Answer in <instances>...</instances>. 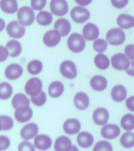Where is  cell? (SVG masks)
<instances>
[{
  "instance_id": "6da1fadb",
  "label": "cell",
  "mask_w": 134,
  "mask_h": 151,
  "mask_svg": "<svg viewBox=\"0 0 134 151\" xmlns=\"http://www.w3.org/2000/svg\"><path fill=\"white\" fill-rule=\"evenodd\" d=\"M67 44L71 52L80 53L86 47V39L79 33H72L68 39Z\"/></svg>"
},
{
  "instance_id": "7a4b0ae2",
  "label": "cell",
  "mask_w": 134,
  "mask_h": 151,
  "mask_svg": "<svg viewBox=\"0 0 134 151\" xmlns=\"http://www.w3.org/2000/svg\"><path fill=\"white\" fill-rule=\"evenodd\" d=\"M17 19L24 26L31 25L35 21V13L31 7L23 6L17 11Z\"/></svg>"
},
{
  "instance_id": "3957f363",
  "label": "cell",
  "mask_w": 134,
  "mask_h": 151,
  "mask_svg": "<svg viewBox=\"0 0 134 151\" xmlns=\"http://www.w3.org/2000/svg\"><path fill=\"white\" fill-rule=\"evenodd\" d=\"M108 42L112 46L122 45L125 40V34L122 28H114L108 31L106 35Z\"/></svg>"
},
{
  "instance_id": "277c9868",
  "label": "cell",
  "mask_w": 134,
  "mask_h": 151,
  "mask_svg": "<svg viewBox=\"0 0 134 151\" xmlns=\"http://www.w3.org/2000/svg\"><path fill=\"white\" fill-rule=\"evenodd\" d=\"M110 63L113 68L116 70L126 71L129 68L131 62L129 61V59L125 56V54L118 53L111 57Z\"/></svg>"
},
{
  "instance_id": "5b68a950",
  "label": "cell",
  "mask_w": 134,
  "mask_h": 151,
  "mask_svg": "<svg viewBox=\"0 0 134 151\" xmlns=\"http://www.w3.org/2000/svg\"><path fill=\"white\" fill-rule=\"evenodd\" d=\"M71 17L75 23L82 24L90 17V13L83 6H75L71 10Z\"/></svg>"
},
{
  "instance_id": "8992f818",
  "label": "cell",
  "mask_w": 134,
  "mask_h": 151,
  "mask_svg": "<svg viewBox=\"0 0 134 151\" xmlns=\"http://www.w3.org/2000/svg\"><path fill=\"white\" fill-rule=\"evenodd\" d=\"M60 72L63 77L72 80L77 76V68L72 61H63L60 65Z\"/></svg>"
},
{
  "instance_id": "52a82bcc",
  "label": "cell",
  "mask_w": 134,
  "mask_h": 151,
  "mask_svg": "<svg viewBox=\"0 0 134 151\" xmlns=\"http://www.w3.org/2000/svg\"><path fill=\"white\" fill-rule=\"evenodd\" d=\"M6 32L11 38L21 39L25 34V28L19 21H13L7 24Z\"/></svg>"
},
{
  "instance_id": "ba28073f",
  "label": "cell",
  "mask_w": 134,
  "mask_h": 151,
  "mask_svg": "<svg viewBox=\"0 0 134 151\" xmlns=\"http://www.w3.org/2000/svg\"><path fill=\"white\" fill-rule=\"evenodd\" d=\"M42 80L38 77H32L29 79L24 86L26 94L30 96H34V95L39 94L40 92L42 91Z\"/></svg>"
},
{
  "instance_id": "9c48e42d",
  "label": "cell",
  "mask_w": 134,
  "mask_h": 151,
  "mask_svg": "<svg viewBox=\"0 0 134 151\" xmlns=\"http://www.w3.org/2000/svg\"><path fill=\"white\" fill-rule=\"evenodd\" d=\"M49 8L52 14L58 17L64 16L68 12V5L66 0H51Z\"/></svg>"
},
{
  "instance_id": "30bf717a",
  "label": "cell",
  "mask_w": 134,
  "mask_h": 151,
  "mask_svg": "<svg viewBox=\"0 0 134 151\" xmlns=\"http://www.w3.org/2000/svg\"><path fill=\"white\" fill-rule=\"evenodd\" d=\"M33 116V111L29 106H23L16 109L14 116L16 121L19 123L28 122L31 119Z\"/></svg>"
},
{
  "instance_id": "8fae6325",
  "label": "cell",
  "mask_w": 134,
  "mask_h": 151,
  "mask_svg": "<svg viewBox=\"0 0 134 151\" xmlns=\"http://www.w3.org/2000/svg\"><path fill=\"white\" fill-rule=\"evenodd\" d=\"M61 33L58 31L49 30L45 33L43 35V42L46 46L49 47H56V45L59 44L61 40Z\"/></svg>"
},
{
  "instance_id": "7c38bea8",
  "label": "cell",
  "mask_w": 134,
  "mask_h": 151,
  "mask_svg": "<svg viewBox=\"0 0 134 151\" xmlns=\"http://www.w3.org/2000/svg\"><path fill=\"white\" fill-rule=\"evenodd\" d=\"M101 135L103 138L106 139H116L121 133L119 126L117 124H109L103 125L101 131Z\"/></svg>"
},
{
  "instance_id": "4fadbf2b",
  "label": "cell",
  "mask_w": 134,
  "mask_h": 151,
  "mask_svg": "<svg viewBox=\"0 0 134 151\" xmlns=\"http://www.w3.org/2000/svg\"><path fill=\"white\" fill-rule=\"evenodd\" d=\"M23 74V68L16 63L10 64L5 69V76L9 80H17Z\"/></svg>"
},
{
  "instance_id": "5bb4252c",
  "label": "cell",
  "mask_w": 134,
  "mask_h": 151,
  "mask_svg": "<svg viewBox=\"0 0 134 151\" xmlns=\"http://www.w3.org/2000/svg\"><path fill=\"white\" fill-rule=\"evenodd\" d=\"M109 120V113L105 108L99 107L93 113V120L96 125L103 126L107 124Z\"/></svg>"
},
{
  "instance_id": "9a60e30c",
  "label": "cell",
  "mask_w": 134,
  "mask_h": 151,
  "mask_svg": "<svg viewBox=\"0 0 134 151\" xmlns=\"http://www.w3.org/2000/svg\"><path fill=\"white\" fill-rule=\"evenodd\" d=\"M38 132V125L35 123H29L21 128V136L24 140L28 141L37 136Z\"/></svg>"
},
{
  "instance_id": "2e32d148",
  "label": "cell",
  "mask_w": 134,
  "mask_h": 151,
  "mask_svg": "<svg viewBox=\"0 0 134 151\" xmlns=\"http://www.w3.org/2000/svg\"><path fill=\"white\" fill-rule=\"evenodd\" d=\"M100 35V31L98 27L93 23H88L83 27L82 29V35L84 36L86 40L93 41L97 40Z\"/></svg>"
},
{
  "instance_id": "e0dca14e",
  "label": "cell",
  "mask_w": 134,
  "mask_h": 151,
  "mask_svg": "<svg viewBox=\"0 0 134 151\" xmlns=\"http://www.w3.org/2000/svg\"><path fill=\"white\" fill-rule=\"evenodd\" d=\"M34 145L35 148H37L39 150H47L51 147L52 139L46 134H38L34 140Z\"/></svg>"
},
{
  "instance_id": "ac0fdd59",
  "label": "cell",
  "mask_w": 134,
  "mask_h": 151,
  "mask_svg": "<svg viewBox=\"0 0 134 151\" xmlns=\"http://www.w3.org/2000/svg\"><path fill=\"white\" fill-rule=\"evenodd\" d=\"M74 105L78 109L85 110L89 106V98L85 92H78L74 97Z\"/></svg>"
},
{
  "instance_id": "d6986e66",
  "label": "cell",
  "mask_w": 134,
  "mask_h": 151,
  "mask_svg": "<svg viewBox=\"0 0 134 151\" xmlns=\"http://www.w3.org/2000/svg\"><path fill=\"white\" fill-rule=\"evenodd\" d=\"M63 129L68 134H75L81 129V123L77 119H68L63 123Z\"/></svg>"
},
{
  "instance_id": "ffe728a7",
  "label": "cell",
  "mask_w": 134,
  "mask_h": 151,
  "mask_svg": "<svg viewBox=\"0 0 134 151\" xmlns=\"http://www.w3.org/2000/svg\"><path fill=\"white\" fill-rule=\"evenodd\" d=\"M110 94H111V99H113V101H116V102H121L126 99V88L123 85H115V87L111 89Z\"/></svg>"
},
{
  "instance_id": "44dd1931",
  "label": "cell",
  "mask_w": 134,
  "mask_h": 151,
  "mask_svg": "<svg viewBox=\"0 0 134 151\" xmlns=\"http://www.w3.org/2000/svg\"><path fill=\"white\" fill-rule=\"evenodd\" d=\"M72 146L71 140L68 137L60 136L55 141L54 150L55 151H69Z\"/></svg>"
},
{
  "instance_id": "7402d4cb",
  "label": "cell",
  "mask_w": 134,
  "mask_h": 151,
  "mask_svg": "<svg viewBox=\"0 0 134 151\" xmlns=\"http://www.w3.org/2000/svg\"><path fill=\"white\" fill-rule=\"evenodd\" d=\"M90 87L96 91H103L107 88L108 81L103 76H94L90 80Z\"/></svg>"
},
{
  "instance_id": "603a6c76",
  "label": "cell",
  "mask_w": 134,
  "mask_h": 151,
  "mask_svg": "<svg viewBox=\"0 0 134 151\" xmlns=\"http://www.w3.org/2000/svg\"><path fill=\"white\" fill-rule=\"evenodd\" d=\"M71 24L68 19L60 18L54 24V29L58 31L62 36H66L71 32Z\"/></svg>"
},
{
  "instance_id": "cb8c5ba5",
  "label": "cell",
  "mask_w": 134,
  "mask_h": 151,
  "mask_svg": "<svg viewBox=\"0 0 134 151\" xmlns=\"http://www.w3.org/2000/svg\"><path fill=\"white\" fill-rule=\"evenodd\" d=\"M117 24L122 29H129L134 27V17L129 14H122L118 17Z\"/></svg>"
},
{
  "instance_id": "d4e9b609",
  "label": "cell",
  "mask_w": 134,
  "mask_h": 151,
  "mask_svg": "<svg viewBox=\"0 0 134 151\" xmlns=\"http://www.w3.org/2000/svg\"><path fill=\"white\" fill-rule=\"evenodd\" d=\"M93 134L87 132H80L78 134L77 142L82 148H88L93 144Z\"/></svg>"
},
{
  "instance_id": "484cf974",
  "label": "cell",
  "mask_w": 134,
  "mask_h": 151,
  "mask_svg": "<svg viewBox=\"0 0 134 151\" xmlns=\"http://www.w3.org/2000/svg\"><path fill=\"white\" fill-rule=\"evenodd\" d=\"M64 91V86L61 81H53L49 84L48 92L49 96L52 98H59L63 94Z\"/></svg>"
},
{
  "instance_id": "4316f807",
  "label": "cell",
  "mask_w": 134,
  "mask_h": 151,
  "mask_svg": "<svg viewBox=\"0 0 134 151\" xmlns=\"http://www.w3.org/2000/svg\"><path fill=\"white\" fill-rule=\"evenodd\" d=\"M0 6L2 11L8 14H14L18 9L16 0H1Z\"/></svg>"
},
{
  "instance_id": "83f0119b",
  "label": "cell",
  "mask_w": 134,
  "mask_h": 151,
  "mask_svg": "<svg viewBox=\"0 0 134 151\" xmlns=\"http://www.w3.org/2000/svg\"><path fill=\"white\" fill-rule=\"evenodd\" d=\"M30 102L31 100H29V99L25 94H22V93H18V94H15L12 99V106H13V108L16 109L21 106H29Z\"/></svg>"
},
{
  "instance_id": "f1b7e54d",
  "label": "cell",
  "mask_w": 134,
  "mask_h": 151,
  "mask_svg": "<svg viewBox=\"0 0 134 151\" xmlns=\"http://www.w3.org/2000/svg\"><path fill=\"white\" fill-rule=\"evenodd\" d=\"M6 47L9 50V55L13 57V58H16V57L19 56L21 54V51H22L21 44L18 41H16L15 40H9L6 45Z\"/></svg>"
},
{
  "instance_id": "f546056e",
  "label": "cell",
  "mask_w": 134,
  "mask_h": 151,
  "mask_svg": "<svg viewBox=\"0 0 134 151\" xmlns=\"http://www.w3.org/2000/svg\"><path fill=\"white\" fill-rule=\"evenodd\" d=\"M94 63L98 68L101 70H105L110 65V60L106 55L102 53H99L94 58Z\"/></svg>"
},
{
  "instance_id": "4dcf8cb0",
  "label": "cell",
  "mask_w": 134,
  "mask_h": 151,
  "mask_svg": "<svg viewBox=\"0 0 134 151\" xmlns=\"http://www.w3.org/2000/svg\"><path fill=\"white\" fill-rule=\"evenodd\" d=\"M36 21L38 24L42 26H48L53 21V15L52 13L48 11H40L36 16Z\"/></svg>"
},
{
  "instance_id": "1f68e13d",
  "label": "cell",
  "mask_w": 134,
  "mask_h": 151,
  "mask_svg": "<svg viewBox=\"0 0 134 151\" xmlns=\"http://www.w3.org/2000/svg\"><path fill=\"white\" fill-rule=\"evenodd\" d=\"M121 126L124 130L130 132L134 129V115L127 113L121 119Z\"/></svg>"
},
{
  "instance_id": "d6a6232c",
  "label": "cell",
  "mask_w": 134,
  "mask_h": 151,
  "mask_svg": "<svg viewBox=\"0 0 134 151\" xmlns=\"http://www.w3.org/2000/svg\"><path fill=\"white\" fill-rule=\"evenodd\" d=\"M120 142L124 148H132L134 146V133L130 132H125L122 134Z\"/></svg>"
},
{
  "instance_id": "836d02e7",
  "label": "cell",
  "mask_w": 134,
  "mask_h": 151,
  "mask_svg": "<svg viewBox=\"0 0 134 151\" xmlns=\"http://www.w3.org/2000/svg\"><path fill=\"white\" fill-rule=\"evenodd\" d=\"M42 68H43V65H42V61L39 60H33L28 63L27 69L31 75L35 76L39 74L42 72Z\"/></svg>"
},
{
  "instance_id": "e575fe53",
  "label": "cell",
  "mask_w": 134,
  "mask_h": 151,
  "mask_svg": "<svg viewBox=\"0 0 134 151\" xmlns=\"http://www.w3.org/2000/svg\"><path fill=\"white\" fill-rule=\"evenodd\" d=\"M13 94V88L9 83L2 82L0 83V99L2 100L9 99Z\"/></svg>"
},
{
  "instance_id": "d590c367",
  "label": "cell",
  "mask_w": 134,
  "mask_h": 151,
  "mask_svg": "<svg viewBox=\"0 0 134 151\" xmlns=\"http://www.w3.org/2000/svg\"><path fill=\"white\" fill-rule=\"evenodd\" d=\"M46 94L44 91H41L39 94L34 95V96H31V101L35 106L40 107V106H44L45 103L46 102Z\"/></svg>"
},
{
  "instance_id": "8d00e7d4",
  "label": "cell",
  "mask_w": 134,
  "mask_h": 151,
  "mask_svg": "<svg viewBox=\"0 0 134 151\" xmlns=\"http://www.w3.org/2000/svg\"><path fill=\"white\" fill-rule=\"evenodd\" d=\"M1 120V130L2 131H9L14 127V120L10 116L6 115H1L0 116Z\"/></svg>"
},
{
  "instance_id": "74e56055",
  "label": "cell",
  "mask_w": 134,
  "mask_h": 151,
  "mask_svg": "<svg viewBox=\"0 0 134 151\" xmlns=\"http://www.w3.org/2000/svg\"><path fill=\"white\" fill-rule=\"evenodd\" d=\"M93 151H113V147L110 142L105 140H101L96 142Z\"/></svg>"
},
{
  "instance_id": "f35d334b",
  "label": "cell",
  "mask_w": 134,
  "mask_h": 151,
  "mask_svg": "<svg viewBox=\"0 0 134 151\" xmlns=\"http://www.w3.org/2000/svg\"><path fill=\"white\" fill-rule=\"evenodd\" d=\"M93 49L98 53H103L108 49V42L103 39H97L93 44Z\"/></svg>"
},
{
  "instance_id": "ab89813d",
  "label": "cell",
  "mask_w": 134,
  "mask_h": 151,
  "mask_svg": "<svg viewBox=\"0 0 134 151\" xmlns=\"http://www.w3.org/2000/svg\"><path fill=\"white\" fill-rule=\"evenodd\" d=\"M46 0H31V6L34 10H40L46 6Z\"/></svg>"
},
{
  "instance_id": "60d3db41",
  "label": "cell",
  "mask_w": 134,
  "mask_h": 151,
  "mask_svg": "<svg viewBox=\"0 0 134 151\" xmlns=\"http://www.w3.org/2000/svg\"><path fill=\"white\" fill-rule=\"evenodd\" d=\"M18 151H35V146L29 142L24 140L19 144Z\"/></svg>"
},
{
  "instance_id": "b9f144b4",
  "label": "cell",
  "mask_w": 134,
  "mask_h": 151,
  "mask_svg": "<svg viewBox=\"0 0 134 151\" xmlns=\"http://www.w3.org/2000/svg\"><path fill=\"white\" fill-rule=\"evenodd\" d=\"M9 145H10V140H9V138L6 136V135H1L0 136V147H1V150L3 151L8 149Z\"/></svg>"
},
{
  "instance_id": "7bdbcfd3",
  "label": "cell",
  "mask_w": 134,
  "mask_h": 151,
  "mask_svg": "<svg viewBox=\"0 0 134 151\" xmlns=\"http://www.w3.org/2000/svg\"><path fill=\"white\" fill-rule=\"evenodd\" d=\"M125 56L129 59L134 61V45L129 44L128 46L125 47L124 50Z\"/></svg>"
},
{
  "instance_id": "ee69618b",
  "label": "cell",
  "mask_w": 134,
  "mask_h": 151,
  "mask_svg": "<svg viewBox=\"0 0 134 151\" xmlns=\"http://www.w3.org/2000/svg\"><path fill=\"white\" fill-rule=\"evenodd\" d=\"M110 2L114 7L117 9H122L126 6L129 3V0H110Z\"/></svg>"
},
{
  "instance_id": "f6af8a7d",
  "label": "cell",
  "mask_w": 134,
  "mask_h": 151,
  "mask_svg": "<svg viewBox=\"0 0 134 151\" xmlns=\"http://www.w3.org/2000/svg\"><path fill=\"white\" fill-rule=\"evenodd\" d=\"M9 52L6 47H4L3 46L0 47V61L2 62L5 60H6L8 56H9Z\"/></svg>"
},
{
  "instance_id": "bcb514c9",
  "label": "cell",
  "mask_w": 134,
  "mask_h": 151,
  "mask_svg": "<svg viewBox=\"0 0 134 151\" xmlns=\"http://www.w3.org/2000/svg\"><path fill=\"white\" fill-rule=\"evenodd\" d=\"M125 106H126L127 109L129 110L134 112V95L133 96H130L126 99Z\"/></svg>"
},
{
  "instance_id": "7dc6e473",
  "label": "cell",
  "mask_w": 134,
  "mask_h": 151,
  "mask_svg": "<svg viewBox=\"0 0 134 151\" xmlns=\"http://www.w3.org/2000/svg\"><path fill=\"white\" fill-rule=\"evenodd\" d=\"M93 0H75V2L80 6H86L92 2Z\"/></svg>"
},
{
  "instance_id": "c3c4849f",
  "label": "cell",
  "mask_w": 134,
  "mask_h": 151,
  "mask_svg": "<svg viewBox=\"0 0 134 151\" xmlns=\"http://www.w3.org/2000/svg\"><path fill=\"white\" fill-rule=\"evenodd\" d=\"M126 73L131 76H134V61H132L129 68L126 70Z\"/></svg>"
},
{
  "instance_id": "681fc988",
  "label": "cell",
  "mask_w": 134,
  "mask_h": 151,
  "mask_svg": "<svg viewBox=\"0 0 134 151\" xmlns=\"http://www.w3.org/2000/svg\"><path fill=\"white\" fill-rule=\"evenodd\" d=\"M69 151H79L78 150V149L77 146H72V148Z\"/></svg>"
}]
</instances>
